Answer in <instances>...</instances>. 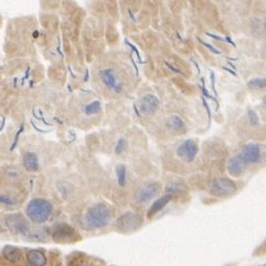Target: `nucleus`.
Instances as JSON below:
<instances>
[{
	"label": "nucleus",
	"instance_id": "f257e3e1",
	"mask_svg": "<svg viewBox=\"0 0 266 266\" xmlns=\"http://www.w3.org/2000/svg\"><path fill=\"white\" fill-rule=\"evenodd\" d=\"M111 221V212L108 208L104 204H95L94 207L89 209L84 217V223L91 229H101L106 226Z\"/></svg>",
	"mask_w": 266,
	"mask_h": 266
},
{
	"label": "nucleus",
	"instance_id": "f03ea898",
	"mask_svg": "<svg viewBox=\"0 0 266 266\" xmlns=\"http://www.w3.org/2000/svg\"><path fill=\"white\" fill-rule=\"evenodd\" d=\"M52 213V204L44 199H35L27 207V216L36 223H44Z\"/></svg>",
	"mask_w": 266,
	"mask_h": 266
},
{
	"label": "nucleus",
	"instance_id": "7ed1b4c3",
	"mask_svg": "<svg viewBox=\"0 0 266 266\" xmlns=\"http://www.w3.org/2000/svg\"><path fill=\"white\" fill-rule=\"evenodd\" d=\"M236 190L235 183L226 178H218L210 183V191L217 197H229L235 193Z\"/></svg>",
	"mask_w": 266,
	"mask_h": 266
},
{
	"label": "nucleus",
	"instance_id": "20e7f679",
	"mask_svg": "<svg viewBox=\"0 0 266 266\" xmlns=\"http://www.w3.org/2000/svg\"><path fill=\"white\" fill-rule=\"evenodd\" d=\"M142 224L141 217L136 213L128 212L125 216H123L118 221V226L123 230H136Z\"/></svg>",
	"mask_w": 266,
	"mask_h": 266
},
{
	"label": "nucleus",
	"instance_id": "39448f33",
	"mask_svg": "<svg viewBox=\"0 0 266 266\" xmlns=\"http://www.w3.org/2000/svg\"><path fill=\"white\" fill-rule=\"evenodd\" d=\"M198 153V146L193 140L189 139L183 141L181 145L179 146V148L177 150V155L180 158L187 161H192L194 159Z\"/></svg>",
	"mask_w": 266,
	"mask_h": 266
},
{
	"label": "nucleus",
	"instance_id": "423d86ee",
	"mask_svg": "<svg viewBox=\"0 0 266 266\" xmlns=\"http://www.w3.org/2000/svg\"><path fill=\"white\" fill-rule=\"evenodd\" d=\"M157 193H158V186L155 183H148L141 187L139 191L137 192V200L140 203H148L156 197Z\"/></svg>",
	"mask_w": 266,
	"mask_h": 266
},
{
	"label": "nucleus",
	"instance_id": "0eeeda50",
	"mask_svg": "<svg viewBox=\"0 0 266 266\" xmlns=\"http://www.w3.org/2000/svg\"><path fill=\"white\" fill-rule=\"evenodd\" d=\"M158 105H159L158 98L153 94L145 95L140 101V110L142 113L146 114V115H151V114H154L157 111V108H158Z\"/></svg>",
	"mask_w": 266,
	"mask_h": 266
},
{
	"label": "nucleus",
	"instance_id": "6e6552de",
	"mask_svg": "<svg viewBox=\"0 0 266 266\" xmlns=\"http://www.w3.org/2000/svg\"><path fill=\"white\" fill-rule=\"evenodd\" d=\"M239 156H241L242 158H243L248 164L256 163V161H258L261 157L260 147L255 144L246 145L244 148L242 149Z\"/></svg>",
	"mask_w": 266,
	"mask_h": 266
},
{
	"label": "nucleus",
	"instance_id": "1a4fd4ad",
	"mask_svg": "<svg viewBox=\"0 0 266 266\" xmlns=\"http://www.w3.org/2000/svg\"><path fill=\"white\" fill-rule=\"evenodd\" d=\"M246 165L248 163L241 156H236L230 160L229 165H227V172L234 177H239L245 173Z\"/></svg>",
	"mask_w": 266,
	"mask_h": 266
},
{
	"label": "nucleus",
	"instance_id": "9d476101",
	"mask_svg": "<svg viewBox=\"0 0 266 266\" xmlns=\"http://www.w3.org/2000/svg\"><path fill=\"white\" fill-rule=\"evenodd\" d=\"M170 200H172V194H169V193L166 194V196L164 197H161L160 199H158V200H156L149 208V211L148 213H147V217L148 218L154 217L156 213H158L160 210H163Z\"/></svg>",
	"mask_w": 266,
	"mask_h": 266
},
{
	"label": "nucleus",
	"instance_id": "9b49d317",
	"mask_svg": "<svg viewBox=\"0 0 266 266\" xmlns=\"http://www.w3.org/2000/svg\"><path fill=\"white\" fill-rule=\"evenodd\" d=\"M7 223H8L9 227H10L12 231L20 232V233H22L23 231H26L27 227H28L26 221L23 220V218L21 216H18V215L9 217L8 220H7Z\"/></svg>",
	"mask_w": 266,
	"mask_h": 266
},
{
	"label": "nucleus",
	"instance_id": "f8f14e48",
	"mask_svg": "<svg viewBox=\"0 0 266 266\" xmlns=\"http://www.w3.org/2000/svg\"><path fill=\"white\" fill-rule=\"evenodd\" d=\"M101 78L104 84H105L107 88H110L112 89H116L117 88H120V85H118V81L115 77V73H114V71L112 69H106L102 71Z\"/></svg>",
	"mask_w": 266,
	"mask_h": 266
},
{
	"label": "nucleus",
	"instance_id": "ddd939ff",
	"mask_svg": "<svg viewBox=\"0 0 266 266\" xmlns=\"http://www.w3.org/2000/svg\"><path fill=\"white\" fill-rule=\"evenodd\" d=\"M23 165L25 167L30 170V172H36L39 168V161H38V157L32 154V153H28L25 156H23Z\"/></svg>",
	"mask_w": 266,
	"mask_h": 266
},
{
	"label": "nucleus",
	"instance_id": "4468645a",
	"mask_svg": "<svg viewBox=\"0 0 266 266\" xmlns=\"http://www.w3.org/2000/svg\"><path fill=\"white\" fill-rule=\"evenodd\" d=\"M27 260L30 265H44L46 262L45 256L39 251H30L27 255Z\"/></svg>",
	"mask_w": 266,
	"mask_h": 266
},
{
	"label": "nucleus",
	"instance_id": "2eb2a0df",
	"mask_svg": "<svg viewBox=\"0 0 266 266\" xmlns=\"http://www.w3.org/2000/svg\"><path fill=\"white\" fill-rule=\"evenodd\" d=\"M3 255L8 261L10 262H17V261L20 259L21 252L19 251L15 246H6L3 250Z\"/></svg>",
	"mask_w": 266,
	"mask_h": 266
},
{
	"label": "nucleus",
	"instance_id": "dca6fc26",
	"mask_svg": "<svg viewBox=\"0 0 266 266\" xmlns=\"http://www.w3.org/2000/svg\"><path fill=\"white\" fill-rule=\"evenodd\" d=\"M168 124L170 126V128L172 130H174L175 132H180V131H183L184 130V124L181 118H180L179 116H172L169 118L168 121Z\"/></svg>",
	"mask_w": 266,
	"mask_h": 266
},
{
	"label": "nucleus",
	"instance_id": "f3484780",
	"mask_svg": "<svg viewBox=\"0 0 266 266\" xmlns=\"http://www.w3.org/2000/svg\"><path fill=\"white\" fill-rule=\"evenodd\" d=\"M116 175H117V180L118 184L121 187H124L126 183V167L124 165H118L116 167Z\"/></svg>",
	"mask_w": 266,
	"mask_h": 266
},
{
	"label": "nucleus",
	"instance_id": "a211bd4d",
	"mask_svg": "<svg viewBox=\"0 0 266 266\" xmlns=\"http://www.w3.org/2000/svg\"><path fill=\"white\" fill-rule=\"evenodd\" d=\"M248 85L251 89H266V79H263V78L252 79L251 81H249Z\"/></svg>",
	"mask_w": 266,
	"mask_h": 266
},
{
	"label": "nucleus",
	"instance_id": "6ab92c4d",
	"mask_svg": "<svg viewBox=\"0 0 266 266\" xmlns=\"http://www.w3.org/2000/svg\"><path fill=\"white\" fill-rule=\"evenodd\" d=\"M101 111V103L98 101H94L92 103H89L85 107V113L88 114V115H92V114H96Z\"/></svg>",
	"mask_w": 266,
	"mask_h": 266
},
{
	"label": "nucleus",
	"instance_id": "aec40b11",
	"mask_svg": "<svg viewBox=\"0 0 266 266\" xmlns=\"http://www.w3.org/2000/svg\"><path fill=\"white\" fill-rule=\"evenodd\" d=\"M249 121L251 123V125H253V126L259 125V123H260L259 116L254 111H252V110L249 111Z\"/></svg>",
	"mask_w": 266,
	"mask_h": 266
},
{
	"label": "nucleus",
	"instance_id": "412c9836",
	"mask_svg": "<svg viewBox=\"0 0 266 266\" xmlns=\"http://www.w3.org/2000/svg\"><path fill=\"white\" fill-rule=\"evenodd\" d=\"M180 191H182V187H181V184H179V183H173V184H170V187L167 188V193L169 194L177 193Z\"/></svg>",
	"mask_w": 266,
	"mask_h": 266
},
{
	"label": "nucleus",
	"instance_id": "4be33fe9",
	"mask_svg": "<svg viewBox=\"0 0 266 266\" xmlns=\"http://www.w3.org/2000/svg\"><path fill=\"white\" fill-rule=\"evenodd\" d=\"M125 140L124 139H120L117 141V144H116V147H115V153L116 154H121L123 150L125 149Z\"/></svg>",
	"mask_w": 266,
	"mask_h": 266
},
{
	"label": "nucleus",
	"instance_id": "5701e85b",
	"mask_svg": "<svg viewBox=\"0 0 266 266\" xmlns=\"http://www.w3.org/2000/svg\"><path fill=\"white\" fill-rule=\"evenodd\" d=\"M0 203L8 204V206H9V204H13L15 202H13L12 199L8 198V197H3V196H2V197H0Z\"/></svg>",
	"mask_w": 266,
	"mask_h": 266
},
{
	"label": "nucleus",
	"instance_id": "b1692460",
	"mask_svg": "<svg viewBox=\"0 0 266 266\" xmlns=\"http://www.w3.org/2000/svg\"><path fill=\"white\" fill-rule=\"evenodd\" d=\"M203 105H204V107H206L207 113H208V116H209V121H210V118H211V112H210V108H209V106H208L207 102L204 101V99H203Z\"/></svg>",
	"mask_w": 266,
	"mask_h": 266
},
{
	"label": "nucleus",
	"instance_id": "393cba45",
	"mask_svg": "<svg viewBox=\"0 0 266 266\" xmlns=\"http://www.w3.org/2000/svg\"><path fill=\"white\" fill-rule=\"evenodd\" d=\"M211 84H212V89L215 94L217 95V91H216V87H215V74L211 73Z\"/></svg>",
	"mask_w": 266,
	"mask_h": 266
},
{
	"label": "nucleus",
	"instance_id": "a878e982",
	"mask_svg": "<svg viewBox=\"0 0 266 266\" xmlns=\"http://www.w3.org/2000/svg\"><path fill=\"white\" fill-rule=\"evenodd\" d=\"M263 103L265 104V105H266V96L263 98Z\"/></svg>",
	"mask_w": 266,
	"mask_h": 266
}]
</instances>
